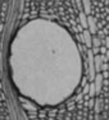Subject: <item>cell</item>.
<instances>
[{"instance_id": "obj_3", "label": "cell", "mask_w": 109, "mask_h": 120, "mask_svg": "<svg viewBox=\"0 0 109 120\" xmlns=\"http://www.w3.org/2000/svg\"><path fill=\"white\" fill-rule=\"evenodd\" d=\"M95 83L86 82L74 97L57 107H30L23 104L24 120H93Z\"/></svg>"}, {"instance_id": "obj_2", "label": "cell", "mask_w": 109, "mask_h": 120, "mask_svg": "<svg viewBox=\"0 0 109 120\" xmlns=\"http://www.w3.org/2000/svg\"><path fill=\"white\" fill-rule=\"evenodd\" d=\"M32 18L55 21L68 28L84 42V31L89 30L82 0H22L19 23Z\"/></svg>"}, {"instance_id": "obj_4", "label": "cell", "mask_w": 109, "mask_h": 120, "mask_svg": "<svg viewBox=\"0 0 109 120\" xmlns=\"http://www.w3.org/2000/svg\"><path fill=\"white\" fill-rule=\"evenodd\" d=\"M99 60L93 120H109V49L99 47Z\"/></svg>"}, {"instance_id": "obj_1", "label": "cell", "mask_w": 109, "mask_h": 120, "mask_svg": "<svg viewBox=\"0 0 109 120\" xmlns=\"http://www.w3.org/2000/svg\"><path fill=\"white\" fill-rule=\"evenodd\" d=\"M80 42L55 21L21 22L7 52L8 77L18 96L39 109L61 106L76 96L87 82Z\"/></svg>"}]
</instances>
